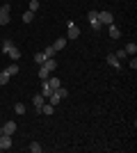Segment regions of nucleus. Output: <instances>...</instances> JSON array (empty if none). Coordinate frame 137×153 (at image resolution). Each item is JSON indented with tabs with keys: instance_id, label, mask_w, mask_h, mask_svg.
<instances>
[{
	"instance_id": "nucleus-1",
	"label": "nucleus",
	"mask_w": 137,
	"mask_h": 153,
	"mask_svg": "<svg viewBox=\"0 0 137 153\" xmlns=\"http://www.w3.org/2000/svg\"><path fill=\"white\" fill-rule=\"evenodd\" d=\"M9 12H12V7L7 5V2H5V5H0V25H7V23L12 21V19H9Z\"/></svg>"
},
{
	"instance_id": "nucleus-2",
	"label": "nucleus",
	"mask_w": 137,
	"mask_h": 153,
	"mask_svg": "<svg viewBox=\"0 0 137 153\" xmlns=\"http://www.w3.org/2000/svg\"><path fill=\"white\" fill-rule=\"evenodd\" d=\"M87 19H89V23H91V27H94V30H103V23H101V21H98V12H89L87 14Z\"/></svg>"
},
{
	"instance_id": "nucleus-3",
	"label": "nucleus",
	"mask_w": 137,
	"mask_h": 153,
	"mask_svg": "<svg viewBox=\"0 0 137 153\" xmlns=\"http://www.w3.org/2000/svg\"><path fill=\"white\" fill-rule=\"evenodd\" d=\"M98 21H101L103 25H112V23H114V16H112V12L105 9V12H98Z\"/></svg>"
},
{
	"instance_id": "nucleus-4",
	"label": "nucleus",
	"mask_w": 137,
	"mask_h": 153,
	"mask_svg": "<svg viewBox=\"0 0 137 153\" xmlns=\"http://www.w3.org/2000/svg\"><path fill=\"white\" fill-rule=\"evenodd\" d=\"M80 37V27L76 25V23H69V27H66V39H78Z\"/></svg>"
},
{
	"instance_id": "nucleus-5",
	"label": "nucleus",
	"mask_w": 137,
	"mask_h": 153,
	"mask_svg": "<svg viewBox=\"0 0 137 153\" xmlns=\"http://www.w3.org/2000/svg\"><path fill=\"white\" fill-rule=\"evenodd\" d=\"M7 149H12V135H0V151H7Z\"/></svg>"
},
{
	"instance_id": "nucleus-6",
	"label": "nucleus",
	"mask_w": 137,
	"mask_h": 153,
	"mask_svg": "<svg viewBox=\"0 0 137 153\" xmlns=\"http://www.w3.org/2000/svg\"><path fill=\"white\" fill-rule=\"evenodd\" d=\"M16 128H19L16 121H7L5 126H2V133H5V135H14V133H16Z\"/></svg>"
},
{
	"instance_id": "nucleus-7",
	"label": "nucleus",
	"mask_w": 137,
	"mask_h": 153,
	"mask_svg": "<svg viewBox=\"0 0 137 153\" xmlns=\"http://www.w3.org/2000/svg\"><path fill=\"white\" fill-rule=\"evenodd\" d=\"M53 112H55V105H50V103H44L39 108V114H46V117H50Z\"/></svg>"
},
{
	"instance_id": "nucleus-8",
	"label": "nucleus",
	"mask_w": 137,
	"mask_h": 153,
	"mask_svg": "<svg viewBox=\"0 0 137 153\" xmlns=\"http://www.w3.org/2000/svg\"><path fill=\"white\" fill-rule=\"evenodd\" d=\"M66 41H69V39H66V37H59L57 39V41H55V44H53V48H55V51H64V48H66Z\"/></svg>"
},
{
	"instance_id": "nucleus-9",
	"label": "nucleus",
	"mask_w": 137,
	"mask_h": 153,
	"mask_svg": "<svg viewBox=\"0 0 137 153\" xmlns=\"http://www.w3.org/2000/svg\"><path fill=\"white\" fill-rule=\"evenodd\" d=\"M107 64H110V66H114V69H121V59H117V55H114V53H112V55H107Z\"/></svg>"
},
{
	"instance_id": "nucleus-10",
	"label": "nucleus",
	"mask_w": 137,
	"mask_h": 153,
	"mask_svg": "<svg viewBox=\"0 0 137 153\" xmlns=\"http://www.w3.org/2000/svg\"><path fill=\"white\" fill-rule=\"evenodd\" d=\"M50 94H53V89H50V85H48V80H41V96L48 98Z\"/></svg>"
},
{
	"instance_id": "nucleus-11",
	"label": "nucleus",
	"mask_w": 137,
	"mask_h": 153,
	"mask_svg": "<svg viewBox=\"0 0 137 153\" xmlns=\"http://www.w3.org/2000/svg\"><path fill=\"white\" fill-rule=\"evenodd\" d=\"M44 103H46V98H44L41 94H34V96H32V105L37 108V112H39V108L44 105Z\"/></svg>"
},
{
	"instance_id": "nucleus-12",
	"label": "nucleus",
	"mask_w": 137,
	"mask_h": 153,
	"mask_svg": "<svg viewBox=\"0 0 137 153\" xmlns=\"http://www.w3.org/2000/svg\"><path fill=\"white\" fill-rule=\"evenodd\" d=\"M7 73H9V78H12V76H16V73H21V69H19V64H16V62H12V64H9V66H7Z\"/></svg>"
},
{
	"instance_id": "nucleus-13",
	"label": "nucleus",
	"mask_w": 137,
	"mask_h": 153,
	"mask_svg": "<svg viewBox=\"0 0 137 153\" xmlns=\"http://www.w3.org/2000/svg\"><path fill=\"white\" fill-rule=\"evenodd\" d=\"M48 85H50V89L55 91L57 87H62V82H59V78H55V76H48Z\"/></svg>"
},
{
	"instance_id": "nucleus-14",
	"label": "nucleus",
	"mask_w": 137,
	"mask_h": 153,
	"mask_svg": "<svg viewBox=\"0 0 137 153\" xmlns=\"http://www.w3.org/2000/svg\"><path fill=\"white\" fill-rule=\"evenodd\" d=\"M107 32H110L112 39H119V37H121V32H119V27L114 25V23H112V25H107Z\"/></svg>"
},
{
	"instance_id": "nucleus-15",
	"label": "nucleus",
	"mask_w": 137,
	"mask_h": 153,
	"mask_svg": "<svg viewBox=\"0 0 137 153\" xmlns=\"http://www.w3.org/2000/svg\"><path fill=\"white\" fill-rule=\"evenodd\" d=\"M124 51H126V55H135V53H137V44H135V41L126 44V48H124Z\"/></svg>"
},
{
	"instance_id": "nucleus-16",
	"label": "nucleus",
	"mask_w": 137,
	"mask_h": 153,
	"mask_svg": "<svg viewBox=\"0 0 137 153\" xmlns=\"http://www.w3.org/2000/svg\"><path fill=\"white\" fill-rule=\"evenodd\" d=\"M7 55H9V57H12L14 62H19V59H21V51H19V48H16V46H14V48H12V51H9V53H7Z\"/></svg>"
},
{
	"instance_id": "nucleus-17",
	"label": "nucleus",
	"mask_w": 137,
	"mask_h": 153,
	"mask_svg": "<svg viewBox=\"0 0 137 153\" xmlns=\"http://www.w3.org/2000/svg\"><path fill=\"white\" fill-rule=\"evenodd\" d=\"M12 48H14V41H12V39H5V41H2V53L7 55V53L12 51Z\"/></svg>"
},
{
	"instance_id": "nucleus-18",
	"label": "nucleus",
	"mask_w": 137,
	"mask_h": 153,
	"mask_svg": "<svg viewBox=\"0 0 137 153\" xmlns=\"http://www.w3.org/2000/svg\"><path fill=\"white\" fill-rule=\"evenodd\" d=\"M14 114L23 117V114H25V105H23V103H16V105H14Z\"/></svg>"
},
{
	"instance_id": "nucleus-19",
	"label": "nucleus",
	"mask_w": 137,
	"mask_h": 153,
	"mask_svg": "<svg viewBox=\"0 0 137 153\" xmlns=\"http://www.w3.org/2000/svg\"><path fill=\"white\" fill-rule=\"evenodd\" d=\"M44 55H46V59H48V57H55V55H57V51H55L53 46H46V48H44Z\"/></svg>"
},
{
	"instance_id": "nucleus-20",
	"label": "nucleus",
	"mask_w": 137,
	"mask_h": 153,
	"mask_svg": "<svg viewBox=\"0 0 137 153\" xmlns=\"http://www.w3.org/2000/svg\"><path fill=\"white\" fill-rule=\"evenodd\" d=\"M34 21V12H30V9H27L25 14H23V23H32Z\"/></svg>"
},
{
	"instance_id": "nucleus-21",
	"label": "nucleus",
	"mask_w": 137,
	"mask_h": 153,
	"mask_svg": "<svg viewBox=\"0 0 137 153\" xmlns=\"http://www.w3.org/2000/svg\"><path fill=\"white\" fill-rule=\"evenodd\" d=\"M48 76H50V71L46 69V66H41V69H39V78H41V80H48Z\"/></svg>"
},
{
	"instance_id": "nucleus-22",
	"label": "nucleus",
	"mask_w": 137,
	"mask_h": 153,
	"mask_svg": "<svg viewBox=\"0 0 137 153\" xmlns=\"http://www.w3.org/2000/svg\"><path fill=\"white\" fill-rule=\"evenodd\" d=\"M34 62H37V64L41 66V64L46 62V55H44V53H37V55H34Z\"/></svg>"
},
{
	"instance_id": "nucleus-23",
	"label": "nucleus",
	"mask_w": 137,
	"mask_h": 153,
	"mask_svg": "<svg viewBox=\"0 0 137 153\" xmlns=\"http://www.w3.org/2000/svg\"><path fill=\"white\" fill-rule=\"evenodd\" d=\"M30 151L32 153H41V144L39 142H32V144H30Z\"/></svg>"
},
{
	"instance_id": "nucleus-24",
	"label": "nucleus",
	"mask_w": 137,
	"mask_h": 153,
	"mask_svg": "<svg viewBox=\"0 0 137 153\" xmlns=\"http://www.w3.org/2000/svg\"><path fill=\"white\" fill-rule=\"evenodd\" d=\"M27 9H30V12H37V9H39V0H30Z\"/></svg>"
},
{
	"instance_id": "nucleus-25",
	"label": "nucleus",
	"mask_w": 137,
	"mask_h": 153,
	"mask_svg": "<svg viewBox=\"0 0 137 153\" xmlns=\"http://www.w3.org/2000/svg\"><path fill=\"white\" fill-rule=\"evenodd\" d=\"M7 82H9V73L2 71V73H0V85H7Z\"/></svg>"
},
{
	"instance_id": "nucleus-26",
	"label": "nucleus",
	"mask_w": 137,
	"mask_h": 153,
	"mask_svg": "<svg viewBox=\"0 0 137 153\" xmlns=\"http://www.w3.org/2000/svg\"><path fill=\"white\" fill-rule=\"evenodd\" d=\"M114 55H117V59H126V57H128V55H126V51H117Z\"/></svg>"
}]
</instances>
